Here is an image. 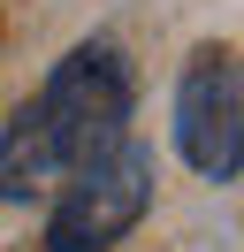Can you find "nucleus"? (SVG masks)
Instances as JSON below:
<instances>
[{
	"instance_id": "2",
	"label": "nucleus",
	"mask_w": 244,
	"mask_h": 252,
	"mask_svg": "<svg viewBox=\"0 0 244 252\" xmlns=\"http://www.w3.org/2000/svg\"><path fill=\"white\" fill-rule=\"evenodd\" d=\"M145 206H152V145L115 138L99 160L61 176L54 221H46V252H115L145 221Z\"/></svg>"
},
{
	"instance_id": "3",
	"label": "nucleus",
	"mask_w": 244,
	"mask_h": 252,
	"mask_svg": "<svg viewBox=\"0 0 244 252\" xmlns=\"http://www.w3.org/2000/svg\"><path fill=\"white\" fill-rule=\"evenodd\" d=\"M176 153L206 184L244 176V54L237 46H198L176 77Z\"/></svg>"
},
{
	"instance_id": "1",
	"label": "nucleus",
	"mask_w": 244,
	"mask_h": 252,
	"mask_svg": "<svg viewBox=\"0 0 244 252\" xmlns=\"http://www.w3.org/2000/svg\"><path fill=\"white\" fill-rule=\"evenodd\" d=\"M130 62L107 38H84L54 62V77L38 84V99L15 107V123L0 130V206L38 199L61 176H76L84 160H99L115 138H130Z\"/></svg>"
}]
</instances>
